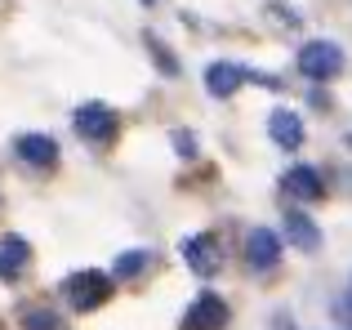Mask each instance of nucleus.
<instances>
[{"label": "nucleus", "instance_id": "nucleus-1", "mask_svg": "<svg viewBox=\"0 0 352 330\" xmlns=\"http://www.w3.org/2000/svg\"><path fill=\"white\" fill-rule=\"evenodd\" d=\"M112 272H98V268H76L67 281H63V299H67L76 313H94L112 299Z\"/></svg>", "mask_w": 352, "mask_h": 330}, {"label": "nucleus", "instance_id": "nucleus-2", "mask_svg": "<svg viewBox=\"0 0 352 330\" xmlns=\"http://www.w3.org/2000/svg\"><path fill=\"white\" fill-rule=\"evenodd\" d=\"M72 130H76L85 143H94V148H107V143L116 139V130H120V116L107 103H80L76 116H72Z\"/></svg>", "mask_w": 352, "mask_h": 330}, {"label": "nucleus", "instance_id": "nucleus-3", "mask_svg": "<svg viewBox=\"0 0 352 330\" xmlns=\"http://www.w3.org/2000/svg\"><path fill=\"white\" fill-rule=\"evenodd\" d=\"M228 299L214 295V290H201L179 317V330H228Z\"/></svg>", "mask_w": 352, "mask_h": 330}, {"label": "nucleus", "instance_id": "nucleus-4", "mask_svg": "<svg viewBox=\"0 0 352 330\" xmlns=\"http://www.w3.org/2000/svg\"><path fill=\"white\" fill-rule=\"evenodd\" d=\"M299 72L308 80H335L344 72V50L335 41H308L299 50Z\"/></svg>", "mask_w": 352, "mask_h": 330}, {"label": "nucleus", "instance_id": "nucleus-5", "mask_svg": "<svg viewBox=\"0 0 352 330\" xmlns=\"http://www.w3.org/2000/svg\"><path fill=\"white\" fill-rule=\"evenodd\" d=\"M281 250H285V241H281V232H272V228H254V232L245 236V263L254 272L276 268V263H281Z\"/></svg>", "mask_w": 352, "mask_h": 330}, {"label": "nucleus", "instance_id": "nucleus-6", "mask_svg": "<svg viewBox=\"0 0 352 330\" xmlns=\"http://www.w3.org/2000/svg\"><path fill=\"white\" fill-rule=\"evenodd\" d=\"M14 152H18V161L36 165V170H54V165H58V143H54L50 134H18Z\"/></svg>", "mask_w": 352, "mask_h": 330}, {"label": "nucleus", "instance_id": "nucleus-7", "mask_svg": "<svg viewBox=\"0 0 352 330\" xmlns=\"http://www.w3.org/2000/svg\"><path fill=\"white\" fill-rule=\"evenodd\" d=\"M281 188L290 192L294 201H321L326 197V179H321L312 165H290V170L281 174Z\"/></svg>", "mask_w": 352, "mask_h": 330}, {"label": "nucleus", "instance_id": "nucleus-8", "mask_svg": "<svg viewBox=\"0 0 352 330\" xmlns=\"http://www.w3.org/2000/svg\"><path fill=\"white\" fill-rule=\"evenodd\" d=\"M27 263H32V245H27V236H18V232L0 236V281H18L27 272Z\"/></svg>", "mask_w": 352, "mask_h": 330}, {"label": "nucleus", "instance_id": "nucleus-9", "mask_svg": "<svg viewBox=\"0 0 352 330\" xmlns=\"http://www.w3.org/2000/svg\"><path fill=\"white\" fill-rule=\"evenodd\" d=\"M267 134H272V143H276V148L294 152V148L303 143V121L290 112V107H276V112L267 116Z\"/></svg>", "mask_w": 352, "mask_h": 330}, {"label": "nucleus", "instance_id": "nucleus-10", "mask_svg": "<svg viewBox=\"0 0 352 330\" xmlns=\"http://www.w3.org/2000/svg\"><path fill=\"white\" fill-rule=\"evenodd\" d=\"M183 259H188V268L197 277H210V272H219V245L210 236H188L183 241Z\"/></svg>", "mask_w": 352, "mask_h": 330}, {"label": "nucleus", "instance_id": "nucleus-11", "mask_svg": "<svg viewBox=\"0 0 352 330\" xmlns=\"http://www.w3.org/2000/svg\"><path fill=\"white\" fill-rule=\"evenodd\" d=\"M241 85H245V72H241L236 63H210L206 67V89L214 98H232Z\"/></svg>", "mask_w": 352, "mask_h": 330}, {"label": "nucleus", "instance_id": "nucleus-12", "mask_svg": "<svg viewBox=\"0 0 352 330\" xmlns=\"http://www.w3.org/2000/svg\"><path fill=\"white\" fill-rule=\"evenodd\" d=\"M285 236H290V241L299 245V250H317V245H321L317 223H312V219L303 214V210H290V214H285Z\"/></svg>", "mask_w": 352, "mask_h": 330}, {"label": "nucleus", "instance_id": "nucleus-13", "mask_svg": "<svg viewBox=\"0 0 352 330\" xmlns=\"http://www.w3.org/2000/svg\"><path fill=\"white\" fill-rule=\"evenodd\" d=\"M147 263H152V254H147V250H125V254H116L112 277H125V281H129V277H138Z\"/></svg>", "mask_w": 352, "mask_h": 330}, {"label": "nucleus", "instance_id": "nucleus-14", "mask_svg": "<svg viewBox=\"0 0 352 330\" xmlns=\"http://www.w3.org/2000/svg\"><path fill=\"white\" fill-rule=\"evenodd\" d=\"M23 330H63V322L50 308H23Z\"/></svg>", "mask_w": 352, "mask_h": 330}, {"label": "nucleus", "instance_id": "nucleus-15", "mask_svg": "<svg viewBox=\"0 0 352 330\" xmlns=\"http://www.w3.org/2000/svg\"><path fill=\"white\" fill-rule=\"evenodd\" d=\"M143 41H147V50H152V58H156V67H161V72H165V76H179V58H174V54H170V50H165V45H161V41H156V36H152V32H147V36H143Z\"/></svg>", "mask_w": 352, "mask_h": 330}, {"label": "nucleus", "instance_id": "nucleus-16", "mask_svg": "<svg viewBox=\"0 0 352 330\" xmlns=\"http://www.w3.org/2000/svg\"><path fill=\"white\" fill-rule=\"evenodd\" d=\"M143 5H156V0H143Z\"/></svg>", "mask_w": 352, "mask_h": 330}]
</instances>
